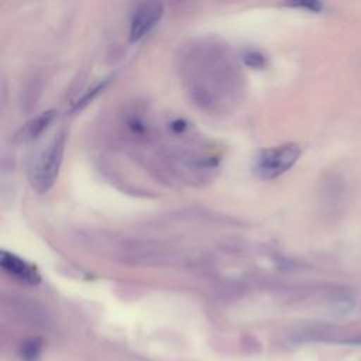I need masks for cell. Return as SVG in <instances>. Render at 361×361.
<instances>
[{
  "mask_svg": "<svg viewBox=\"0 0 361 361\" xmlns=\"http://www.w3.org/2000/svg\"><path fill=\"white\" fill-rule=\"evenodd\" d=\"M179 71L186 92L200 109L224 113L241 99L244 83L240 65L221 44H192L180 58Z\"/></svg>",
  "mask_w": 361,
  "mask_h": 361,
  "instance_id": "6da1fadb",
  "label": "cell"
},
{
  "mask_svg": "<svg viewBox=\"0 0 361 361\" xmlns=\"http://www.w3.org/2000/svg\"><path fill=\"white\" fill-rule=\"evenodd\" d=\"M65 145L66 135L59 133L37 157L31 169V185L38 193H47L54 186L63 161Z\"/></svg>",
  "mask_w": 361,
  "mask_h": 361,
  "instance_id": "7a4b0ae2",
  "label": "cell"
},
{
  "mask_svg": "<svg viewBox=\"0 0 361 361\" xmlns=\"http://www.w3.org/2000/svg\"><path fill=\"white\" fill-rule=\"evenodd\" d=\"M300 157L298 144L289 142L278 147L265 148L255 161V172L262 179H274L290 169Z\"/></svg>",
  "mask_w": 361,
  "mask_h": 361,
  "instance_id": "3957f363",
  "label": "cell"
},
{
  "mask_svg": "<svg viewBox=\"0 0 361 361\" xmlns=\"http://www.w3.org/2000/svg\"><path fill=\"white\" fill-rule=\"evenodd\" d=\"M164 6L157 1L140 3L130 20V41L137 42L145 37L162 18Z\"/></svg>",
  "mask_w": 361,
  "mask_h": 361,
  "instance_id": "277c9868",
  "label": "cell"
},
{
  "mask_svg": "<svg viewBox=\"0 0 361 361\" xmlns=\"http://www.w3.org/2000/svg\"><path fill=\"white\" fill-rule=\"evenodd\" d=\"M0 265L6 274L23 283L37 285L41 281V276L32 264L8 251H1Z\"/></svg>",
  "mask_w": 361,
  "mask_h": 361,
  "instance_id": "5b68a950",
  "label": "cell"
},
{
  "mask_svg": "<svg viewBox=\"0 0 361 361\" xmlns=\"http://www.w3.org/2000/svg\"><path fill=\"white\" fill-rule=\"evenodd\" d=\"M56 111L55 110H47L39 113L38 116L30 118L14 135V141L18 142H27L31 140H35L37 137H39L47 127L52 123V120L55 118Z\"/></svg>",
  "mask_w": 361,
  "mask_h": 361,
  "instance_id": "8992f818",
  "label": "cell"
},
{
  "mask_svg": "<svg viewBox=\"0 0 361 361\" xmlns=\"http://www.w3.org/2000/svg\"><path fill=\"white\" fill-rule=\"evenodd\" d=\"M42 353V341L37 337H30L20 344L18 354L24 361H37Z\"/></svg>",
  "mask_w": 361,
  "mask_h": 361,
  "instance_id": "52a82bcc",
  "label": "cell"
},
{
  "mask_svg": "<svg viewBox=\"0 0 361 361\" xmlns=\"http://www.w3.org/2000/svg\"><path fill=\"white\" fill-rule=\"evenodd\" d=\"M107 82H109V79H106V80H103V82H100L99 85H96L94 87H92V89H89V92H86L78 102H75L73 103V110H80V109H83L87 103H90L104 87H106V85H107Z\"/></svg>",
  "mask_w": 361,
  "mask_h": 361,
  "instance_id": "ba28073f",
  "label": "cell"
},
{
  "mask_svg": "<svg viewBox=\"0 0 361 361\" xmlns=\"http://www.w3.org/2000/svg\"><path fill=\"white\" fill-rule=\"evenodd\" d=\"M244 62L251 66V68H255V69H259L265 65V56L261 55L259 52H255V51H250L244 55Z\"/></svg>",
  "mask_w": 361,
  "mask_h": 361,
  "instance_id": "9c48e42d",
  "label": "cell"
},
{
  "mask_svg": "<svg viewBox=\"0 0 361 361\" xmlns=\"http://www.w3.org/2000/svg\"><path fill=\"white\" fill-rule=\"evenodd\" d=\"M295 7H303V8H307L310 11H319L322 8V4L317 3V1H305V3H295L292 4Z\"/></svg>",
  "mask_w": 361,
  "mask_h": 361,
  "instance_id": "30bf717a",
  "label": "cell"
}]
</instances>
